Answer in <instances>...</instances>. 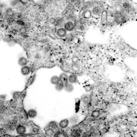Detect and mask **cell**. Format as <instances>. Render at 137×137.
<instances>
[{
    "label": "cell",
    "mask_w": 137,
    "mask_h": 137,
    "mask_svg": "<svg viewBox=\"0 0 137 137\" xmlns=\"http://www.w3.org/2000/svg\"><path fill=\"white\" fill-rule=\"evenodd\" d=\"M17 125V121L15 119H12L8 122L6 125V128L8 130L13 131L15 130Z\"/></svg>",
    "instance_id": "cell-1"
},
{
    "label": "cell",
    "mask_w": 137,
    "mask_h": 137,
    "mask_svg": "<svg viewBox=\"0 0 137 137\" xmlns=\"http://www.w3.org/2000/svg\"><path fill=\"white\" fill-rule=\"evenodd\" d=\"M16 133L19 135H24L26 134L27 129L26 127L22 125H17L15 128Z\"/></svg>",
    "instance_id": "cell-2"
},
{
    "label": "cell",
    "mask_w": 137,
    "mask_h": 137,
    "mask_svg": "<svg viewBox=\"0 0 137 137\" xmlns=\"http://www.w3.org/2000/svg\"><path fill=\"white\" fill-rule=\"evenodd\" d=\"M63 27L67 31H72L75 29V24L72 21H68L66 22Z\"/></svg>",
    "instance_id": "cell-3"
},
{
    "label": "cell",
    "mask_w": 137,
    "mask_h": 137,
    "mask_svg": "<svg viewBox=\"0 0 137 137\" xmlns=\"http://www.w3.org/2000/svg\"><path fill=\"white\" fill-rule=\"evenodd\" d=\"M56 35L60 38H64L66 37L67 35V31L64 27L58 28L56 31Z\"/></svg>",
    "instance_id": "cell-4"
},
{
    "label": "cell",
    "mask_w": 137,
    "mask_h": 137,
    "mask_svg": "<svg viewBox=\"0 0 137 137\" xmlns=\"http://www.w3.org/2000/svg\"><path fill=\"white\" fill-rule=\"evenodd\" d=\"M31 71V68L27 65L23 66L21 68V73L23 76H26L28 75H30Z\"/></svg>",
    "instance_id": "cell-5"
},
{
    "label": "cell",
    "mask_w": 137,
    "mask_h": 137,
    "mask_svg": "<svg viewBox=\"0 0 137 137\" xmlns=\"http://www.w3.org/2000/svg\"><path fill=\"white\" fill-rule=\"evenodd\" d=\"M28 60L27 58L24 57H20L18 60V65L22 67L24 66H27L28 63Z\"/></svg>",
    "instance_id": "cell-6"
},
{
    "label": "cell",
    "mask_w": 137,
    "mask_h": 137,
    "mask_svg": "<svg viewBox=\"0 0 137 137\" xmlns=\"http://www.w3.org/2000/svg\"><path fill=\"white\" fill-rule=\"evenodd\" d=\"M69 121L67 119H64L61 120L58 124V127L62 129L67 128L69 125Z\"/></svg>",
    "instance_id": "cell-7"
},
{
    "label": "cell",
    "mask_w": 137,
    "mask_h": 137,
    "mask_svg": "<svg viewBox=\"0 0 137 137\" xmlns=\"http://www.w3.org/2000/svg\"><path fill=\"white\" fill-rule=\"evenodd\" d=\"M37 111L35 109H30L27 111V115L29 118L33 119L36 118L37 116Z\"/></svg>",
    "instance_id": "cell-8"
},
{
    "label": "cell",
    "mask_w": 137,
    "mask_h": 137,
    "mask_svg": "<svg viewBox=\"0 0 137 137\" xmlns=\"http://www.w3.org/2000/svg\"><path fill=\"white\" fill-rule=\"evenodd\" d=\"M74 86L73 84L69 83V82H67V83L65 84L64 89L66 92L68 93L72 92L74 90Z\"/></svg>",
    "instance_id": "cell-9"
},
{
    "label": "cell",
    "mask_w": 137,
    "mask_h": 137,
    "mask_svg": "<svg viewBox=\"0 0 137 137\" xmlns=\"http://www.w3.org/2000/svg\"><path fill=\"white\" fill-rule=\"evenodd\" d=\"M60 81L65 84L68 82V76L66 73H62L59 76Z\"/></svg>",
    "instance_id": "cell-10"
},
{
    "label": "cell",
    "mask_w": 137,
    "mask_h": 137,
    "mask_svg": "<svg viewBox=\"0 0 137 137\" xmlns=\"http://www.w3.org/2000/svg\"><path fill=\"white\" fill-rule=\"evenodd\" d=\"M68 82L72 84H74L78 81V77L76 75L74 74H70L68 76Z\"/></svg>",
    "instance_id": "cell-11"
},
{
    "label": "cell",
    "mask_w": 137,
    "mask_h": 137,
    "mask_svg": "<svg viewBox=\"0 0 137 137\" xmlns=\"http://www.w3.org/2000/svg\"><path fill=\"white\" fill-rule=\"evenodd\" d=\"M107 21V15L106 11H104L102 13L101 17V22L103 26H105L106 24Z\"/></svg>",
    "instance_id": "cell-12"
},
{
    "label": "cell",
    "mask_w": 137,
    "mask_h": 137,
    "mask_svg": "<svg viewBox=\"0 0 137 137\" xmlns=\"http://www.w3.org/2000/svg\"><path fill=\"white\" fill-rule=\"evenodd\" d=\"M47 127L51 128L52 129H53L55 131L58 129L59 127L58 124L56 121H50L49 122L47 125Z\"/></svg>",
    "instance_id": "cell-13"
},
{
    "label": "cell",
    "mask_w": 137,
    "mask_h": 137,
    "mask_svg": "<svg viewBox=\"0 0 137 137\" xmlns=\"http://www.w3.org/2000/svg\"><path fill=\"white\" fill-rule=\"evenodd\" d=\"M50 82L51 84L53 85H55L59 83L60 81L59 76H57V75H54L51 77L50 79Z\"/></svg>",
    "instance_id": "cell-14"
},
{
    "label": "cell",
    "mask_w": 137,
    "mask_h": 137,
    "mask_svg": "<svg viewBox=\"0 0 137 137\" xmlns=\"http://www.w3.org/2000/svg\"><path fill=\"white\" fill-rule=\"evenodd\" d=\"M66 22L65 20L63 18H60L56 22V25L57 27L58 28L63 27Z\"/></svg>",
    "instance_id": "cell-15"
},
{
    "label": "cell",
    "mask_w": 137,
    "mask_h": 137,
    "mask_svg": "<svg viewBox=\"0 0 137 137\" xmlns=\"http://www.w3.org/2000/svg\"><path fill=\"white\" fill-rule=\"evenodd\" d=\"M45 133L46 135L47 136L51 137V136H53L54 135L55 131L51 128L47 127V128L45 130Z\"/></svg>",
    "instance_id": "cell-16"
},
{
    "label": "cell",
    "mask_w": 137,
    "mask_h": 137,
    "mask_svg": "<svg viewBox=\"0 0 137 137\" xmlns=\"http://www.w3.org/2000/svg\"><path fill=\"white\" fill-rule=\"evenodd\" d=\"M64 84L61 82H59V83L55 85V88L58 91H61L64 89Z\"/></svg>",
    "instance_id": "cell-17"
},
{
    "label": "cell",
    "mask_w": 137,
    "mask_h": 137,
    "mask_svg": "<svg viewBox=\"0 0 137 137\" xmlns=\"http://www.w3.org/2000/svg\"><path fill=\"white\" fill-rule=\"evenodd\" d=\"M102 13L101 8L99 6L94 7L93 10V13L95 15H99Z\"/></svg>",
    "instance_id": "cell-18"
},
{
    "label": "cell",
    "mask_w": 137,
    "mask_h": 137,
    "mask_svg": "<svg viewBox=\"0 0 137 137\" xmlns=\"http://www.w3.org/2000/svg\"><path fill=\"white\" fill-rule=\"evenodd\" d=\"M53 136L56 137H67L68 136H67V134L63 132L62 131H58L55 132Z\"/></svg>",
    "instance_id": "cell-19"
},
{
    "label": "cell",
    "mask_w": 137,
    "mask_h": 137,
    "mask_svg": "<svg viewBox=\"0 0 137 137\" xmlns=\"http://www.w3.org/2000/svg\"><path fill=\"white\" fill-rule=\"evenodd\" d=\"M80 130L79 129L74 130L72 131L71 133V136L73 137H80L81 135Z\"/></svg>",
    "instance_id": "cell-20"
},
{
    "label": "cell",
    "mask_w": 137,
    "mask_h": 137,
    "mask_svg": "<svg viewBox=\"0 0 137 137\" xmlns=\"http://www.w3.org/2000/svg\"><path fill=\"white\" fill-rule=\"evenodd\" d=\"M21 93L19 91H15L13 93L12 97L14 100L17 101L19 98L21 96Z\"/></svg>",
    "instance_id": "cell-21"
},
{
    "label": "cell",
    "mask_w": 137,
    "mask_h": 137,
    "mask_svg": "<svg viewBox=\"0 0 137 137\" xmlns=\"http://www.w3.org/2000/svg\"><path fill=\"white\" fill-rule=\"evenodd\" d=\"M125 18L122 15H117L115 18V20L117 22L121 23L125 21Z\"/></svg>",
    "instance_id": "cell-22"
},
{
    "label": "cell",
    "mask_w": 137,
    "mask_h": 137,
    "mask_svg": "<svg viewBox=\"0 0 137 137\" xmlns=\"http://www.w3.org/2000/svg\"><path fill=\"white\" fill-rule=\"evenodd\" d=\"M100 112L98 110H95L92 112L91 116L93 118H97L100 116Z\"/></svg>",
    "instance_id": "cell-23"
},
{
    "label": "cell",
    "mask_w": 137,
    "mask_h": 137,
    "mask_svg": "<svg viewBox=\"0 0 137 137\" xmlns=\"http://www.w3.org/2000/svg\"><path fill=\"white\" fill-rule=\"evenodd\" d=\"M17 103L15 100L11 101L9 103V107L13 109H15L17 107Z\"/></svg>",
    "instance_id": "cell-24"
},
{
    "label": "cell",
    "mask_w": 137,
    "mask_h": 137,
    "mask_svg": "<svg viewBox=\"0 0 137 137\" xmlns=\"http://www.w3.org/2000/svg\"><path fill=\"white\" fill-rule=\"evenodd\" d=\"M81 100L84 103L86 104L88 103L89 98L87 96L84 95L83 96H82V97H81Z\"/></svg>",
    "instance_id": "cell-25"
},
{
    "label": "cell",
    "mask_w": 137,
    "mask_h": 137,
    "mask_svg": "<svg viewBox=\"0 0 137 137\" xmlns=\"http://www.w3.org/2000/svg\"><path fill=\"white\" fill-rule=\"evenodd\" d=\"M66 37L67 40L71 41L73 40L74 36L72 33H69V34H68V35H67Z\"/></svg>",
    "instance_id": "cell-26"
},
{
    "label": "cell",
    "mask_w": 137,
    "mask_h": 137,
    "mask_svg": "<svg viewBox=\"0 0 137 137\" xmlns=\"http://www.w3.org/2000/svg\"><path fill=\"white\" fill-rule=\"evenodd\" d=\"M123 7L124 9H128L130 8V6L128 2H124L123 5Z\"/></svg>",
    "instance_id": "cell-27"
},
{
    "label": "cell",
    "mask_w": 137,
    "mask_h": 137,
    "mask_svg": "<svg viewBox=\"0 0 137 137\" xmlns=\"http://www.w3.org/2000/svg\"><path fill=\"white\" fill-rule=\"evenodd\" d=\"M78 118H76V116H73L70 119V121L72 124H74L75 123L77 122Z\"/></svg>",
    "instance_id": "cell-28"
},
{
    "label": "cell",
    "mask_w": 137,
    "mask_h": 137,
    "mask_svg": "<svg viewBox=\"0 0 137 137\" xmlns=\"http://www.w3.org/2000/svg\"><path fill=\"white\" fill-rule=\"evenodd\" d=\"M39 129L36 127H33L32 129V131L34 133H37L39 132Z\"/></svg>",
    "instance_id": "cell-29"
},
{
    "label": "cell",
    "mask_w": 137,
    "mask_h": 137,
    "mask_svg": "<svg viewBox=\"0 0 137 137\" xmlns=\"http://www.w3.org/2000/svg\"><path fill=\"white\" fill-rule=\"evenodd\" d=\"M6 99V96L5 94H0V100L5 101Z\"/></svg>",
    "instance_id": "cell-30"
},
{
    "label": "cell",
    "mask_w": 137,
    "mask_h": 137,
    "mask_svg": "<svg viewBox=\"0 0 137 137\" xmlns=\"http://www.w3.org/2000/svg\"><path fill=\"white\" fill-rule=\"evenodd\" d=\"M30 80H29L28 81V84L30 85H31L32 83H33V77H31V78H30Z\"/></svg>",
    "instance_id": "cell-31"
},
{
    "label": "cell",
    "mask_w": 137,
    "mask_h": 137,
    "mask_svg": "<svg viewBox=\"0 0 137 137\" xmlns=\"http://www.w3.org/2000/svg\"><path fill=\"white\" fill-rule=\"evenodd\" d=\"M2 39H3V37L2 36V35L0 34V41H1V40H2Z\"/></svg>",
    "instance_id": "cell-32"
}]
</instances>
